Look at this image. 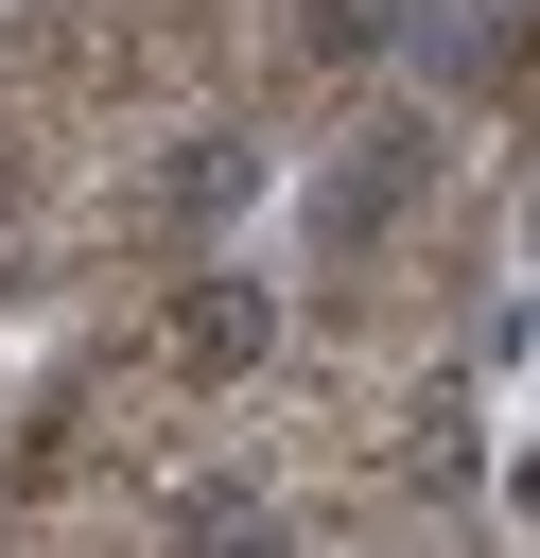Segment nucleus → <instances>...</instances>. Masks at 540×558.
Returning a JSON list of instances; mask_svg holds the SVG:
<instances>
[{"label": "nucleus", "mask_w": 540, "mask_h": 558, "mask_svg": "<svg viewBox=\"0 0 540 558\" xmlns=\"http://www.w3.org/2000/svg\"><path fill=\"white\" fill-rule=\"evenodd\" d=\"M261 349V296H192V366H244Z\"/></svg>", "instance_id": "1"}]
</instances>
